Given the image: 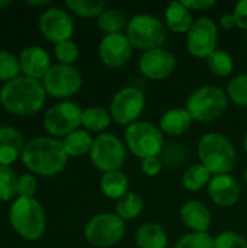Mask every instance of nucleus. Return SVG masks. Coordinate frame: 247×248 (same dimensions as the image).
I'll use <instances>...</instances> for the list:
<instances>
[{"label":"nucleus","instance_id":"1","mask_svg":"<svg viewBox=\"0 0 247 248\" xmlns=\"http://www.w3.org/2000/svg\"><path fill=\"white\" fill-rule=\"evenodd\" d=\"M63 142L54 137H35L23 147L20 160L32 173L51 177L60 174L68 163Z\"/></svg>","mask_w":247,"mask_h":248},{"label":"nucleus","instance_id":"2","mask_svg":"<svg viewBox=\"0 0 247 248\" xmlns=\"http://www.w3.org/2000/svg\"><path fill=\"white\" fill-rule=\"evenodd\" d=\"M47 92L39 80L19 76L4 83L0 89V103L4 110L17 116H29L39 112L45 103Z\"/></svg>","mask_w":247,"mask_h":248},{"label":"nucleus","instance_id":"3","mask_svg":"<svg viewBox=\"0 0 247 248\" xmlns=\"http://www.w3.org/2000/svg\"><path fill=\"white\" fill-rule=\"evenodd\" d=\"M198 157L213 176L230 174L236 166L237 153L231 141L218 132H207L198 142Z\"/></svg>","mask_w":247,"mask_h":248},{"label":"nucleus","instance_id":"4","mask_svg":"<svg viewBox=\"0 0 247 248\" xmlns=\"http://www.w3.org/2000/svg\"><path fill=\"white\" fill-rule=\"evenodd\" d=\"M12 228L28 241L39 240L47 228L45 212L35 198H16L9 209Z\"/></svg>","mask_w":247,"mask_h":248},{"label":"nucleus","instance_id":"5","mask_svg":"<svg viewBox=\"0 0 247 248\" xmlns=\"http://www.w3.org/2000/svg\"><path fill=\"white\" fill-rule=\"evenodd\" d=\"M125 36L132 48L143 52L162 48L167 39L166 25L156 16L141 13L132 16L125 28Z\"/></svg>","mask_w":247,"mask_h":248},{"label":"nucleus","instance_id":"6","mask_svg":"<svg viewBox=\"0 0 247 248\" xmlns=\"http://www.w3.org/2000/svg\"><path fill=\"white\" fill-rule=\"evenodd\" d=\"M124 142L131 154L144 160L148 157H160L165 148V135L154 124L138 121L125 128Z\"/></svg>","mask_w":247,"mask_h":248},{"label":"nucleus","instance_id":"7","mask_svg":"<svg viewBox=\"0 0 247 248\" xmlns=\"http://www.w3.org/2000/svg\"><path fill=\"white\" fill-rule=\"evenodd\" d=\"M229 106L227 93L217 86H202L191 93L185 109L194 121L213 122L223 116Z\"/></svg>","mask_w":247,"mask_h":248},{"label":"nucleus","instance_id":"8","mask_svg":"<svg viewBox=\"0 0 247 248\" xmlns=\"http://www.w3.org/2000/svg\"><path fill=\"white\" fill-rule=\"evenodd\" d=\"M125 235V221L116 214L102 212L89 219L84 227V238L98 248L115 247Z\"/></svg>","mask_w":247,"mask_h":248},{"label":"nucleus","instance_id":"9","mask_svg":"<svg viewBox=\"0 0 247 248\" xmlns=\"http://www.w3.org/2000/svg\"><path fill=\"white\" fill-rule=\"evenodd\" d=\"M89 155L93 166L102 173L118 171L125 163L127 145L116 135L103 132L95 137Z\"/></svg>","mask_w":247,"mask_h":248},{"label":"nucleus","instance_id":"10","mask_svg":"<svg viewBox=\"0 0 247 248\" xmlns=\"http://www.w3.org/2000/svg\"><path fill=\"white\" fill-rule=\"evenodd\" d=\"M144 109L146 96L140 89L134 86H127L118 90L109 105L112 121L122 126H130L138 122Z\"/></svg>","mask_w":247,"mask_h":248},{"label":"nucleus","instance_id":"11","mask_svg":"<svg viewBox=\"0 0 247 248\" xmlns=\"http://www.w3.org/2000/svg\"><path fill=\"white\" fill-rule=\"evenodd\" d=\"M83 110L74 102H60L51 106L44 116V128L52 137H67L82 126Z\"/></svg>","mask_w":247,"mask_h":248},{"label":"nucleus","instance_id":"12","mask_svg":"<svg viewBox=\"0 0 247 248\" xmlns=\"http://www.w3.org/2000/svg\"><path fill=\"white\" fill-rule=\"evenodd\" d=\"M218 45V26L207 16L194 20L189 32L186 33V49L195 58L207 60Z\"/></svg>","mask_w":247,"mask_h":248},{"label":"nucleus","instance_id":"13","mask_svg":"<svg viewBox=\"0 0 247 248\" xmlns=\"http://www.w3.org/2000/svg\"><path fill=\"white\" fill-rule=\"evenodd\" d=\"M47 94L55 99H67L74 96L83 84L82 74L73 65L57 64L49 68L42 80Z\"/></svg>","mask_w":247,"mask_h":248},{"label":"nucleus","instance_id":"14","mask_svg":"<svg viewBox=\"0 0 247 248\" xmlns=\"http://www.w3.org/2000/svg\"><path fill=\"white\" fill-rule=\"evenodd\" d=\"M39 31L49 42L60 44L71 39L74 32V22L68 12L64 9L49 7L39 17Z\"/></svg>","mask_w":247,"mask_h":248},{"label":"nucleus","instance_id":"15","mask_svg":"<svg viewBox=\"0 0 247 248\" xmlns=\"http://www.w3.org/2000/svg\"><path fill=\"white\" fill-rule=\"evenodd\" d=\"M176 57L165 48L143 52L138 60L140 73L148 80H165L176 70Z\"/></svg>","mask_w":247,"mask_h":248},{"label":"nucleus","instance_id":"16","mask_svg":"<svg viewBox=\"0 0 247 248\" xmlns=\"http://www.w3.org/2000/svg\"><path fill=\"white\" fill-rule=\"evenodd\" d=\"M132 54V45L125 33L105 35L99 44V58L109 68H121L130 60Z\"/></svg>","mask_w":247,"mask_h":248},{"label":"nucleus","instance_id":"17","mask_svg":"<svg viewBox=\"0 0 247 248\" xmlns=\"http://www.w3.org/2000/svg\"><path fill=\"white\" fill-rule=\"evenodd\" d=\"M210 199L223 208H230L236 205L240 199V185L231 174H218L213 176L211 182L207 186Z\"/></svg>","mask_w":247,"mask_h":248},{"label":"nucleus","instance_id":"18","mask_svg":"<svg viewBox=\"0 0 247 248\" xmlns=\"http://www.w3.org/2000/svg\"><path fill=\"white\" fill-rule=\"evenodd\" d=\"M19 64H20V71L23 73V76L35 78V80L41 77L44 78L45 74L52 67L49 54L47 52V49L38 45H31L22 49L19 54Z\"/></svg>","mask_w":247,"mask_h":248},{"label":"nucleus","instance_id":"19","mask_svg":"<svg viewBox=\"0 0 247 248\" xmlns=\"http://www.w3.org/2000/svg\"><path fill=\"white\" fill-rule=\"evenodd\" d=\"M181 219L192 232H208L213 222V215L207 205L192 199L182 205Z\"/></svg>","mask_w":247,"mask_h":248},{"label":"nucleus","instance_id":"20","mask_svg":"<svg viewBox=\"0 0 247 248\" xmlns=\"http://www.w3.org/2000/svg\"><path fill=\"white\" fill-rule=\"evenodd\" d=\"M23 135L12 126L0 128V166L10 167L23 151Z\"/></svg>","mask_w":247,"mask_h":248},{"label":"nucleus","instance_id":"21","mask_svg":"<svg viewBox=\"0 0 247 248\" xmlns=\"http://www.w3.org/2000/svg\"><path fill=\"white\" fill-rule=\"evenodd\" d=\"M194 119L185 108H173L165 112L159 121V128L163 135L179 137L189 131Z\"/></svg>","mask_w":247,"mask_h":248},{"label":"nucleus","instance_id":"22","mask_svg":"<svg viewBox=\"0 0 247 248\" xmlns=\"http://www.w3.org/2000/svg\"><path fill=\"white\" fill-rule=\"evenodd\" d=\"M135 246L137 248H167L169 235L160 224L146 222L135 231Z\"/></svg>","mask_w":247,"mask_h":248},{"label":"nucleus","instance_id":"23","mask_svg":"<svg viewBox=\"0 0 247 248\" xmlns=\"http://www.w3.org/2000/svg\"><path fill=\"white\" fill-rule=\"evenodd\" d=\"M194 23L191 10L182 1H173L166 7L165 25L176 33H188Z\"/></svg>","mask_w":247,"mask_h":248},{"label":"nucleus","instance_id":"24","mask_svg":"<svg viewBox=\"0 0 247 248\" xmlns=\"http://www.w3.org/2000/svg\"><path fill=\"white\" fill-rule=\"evenodd\" d=\"M100 190L102 193L109 198V199H121L122 196H125L130 190V180L128 177L121 171H109V173H103L100 177Z\"/></svg>","mask_w":247,"mask_h":248},{"label":"nucleus","instance_id":"25","mask_svg":"<svg viewBox=\"0 0 247 248\" xmlns=\"http://www.w3.org/2000/svg\"><path fill=\"white\" fill-rule=\"evenodd\" d=\"M93 140L95 138L86 129H77L64 137L61 142L68 157H83L86 154H90Z\"/></svg>","mask_w":247,"mask_h":248},{"label":"nucleus","instance_id":"26","mask_svg":"<svg viewBox=\"0 0 247 248\" xmlns=\"http://www.w3.org/2000/svg\"><path fill=\"white\" fill-rule=\"evenodd\" d=\"M111 121V112L102 106H90L83 110L82 125L87 132H96L98 135L103 134L109 128Z\"/></svg>","mask_w":247,"mask_h":248},{"label":"nucleus","instance_id":"27","mask_svg":"<svg viewBox=\"0 0 247 248\" xmlns=\"http://www.w3.org/2000/svg\"><path fill=\"white\" fill-rule=\"evenodd\" d=\"M213 174L211 171L201 163L191 164L182 174V186L188 192H199L207 189L208 183L211 182Z\"/></svg>","mask_w":247,"mask_h":248},{"label":"nucleus","instance_id":"28","mask_svg":"<svg viewBox=\"0 0 247 248\" xmlns=\"http://www.w3.org/2000/svg\"><path fill=\"white\" fill-rule=\"evenodd\" d=\"M143 209H144V201L135 192H128L125 196L118 199L115 205V214L122 221H131L138 218Z\"/></svg>","mask_w":247,"mask_h":248},{"label":"nucleus","instance_id":"29","mask_svg":"<svg viewBox=\"0 0 247 248\" xmlns=\"http://www.w3.org/2000/svg\"><path fill=\"white\" fill-rule=\"evenodd\" d=\"M127 19L124 13L118 9L114 7H106L102 15L98 17V28L105 33V35H114V33H121L122 29L127 28Z\"/></svg>","mask_w":247,"mask_h":248},{"label":"nucleus","instance_id":"30","mask_svg":"<svg viewBox=\"0 0 247 248\" xmlns=\"http://www.w3.org/2000/svg\"><path fill=\"white\" fill-rule=\"evenodd\" d=\"M205 61L208 70L218 77H227L234 70V60L224 49H215Z\"/></svg>","mask_w":247,"mask_h":248},{"label":"nucleus","instance_id":"31","mask_svg":"<svg viewBox=\"0 0 247 248\" xmlns=\"http://www.w3.org/2000/svg\"><path fill=\"white\" fill-rule=\"evenodd\" d=\"M66 6L77 16L92 19L99 17L106 9L103 0H66Z\"/></svg>","mask_w":247,"mask_h":248},{"label":"nucleus","instance_id":"32","mask_svg":"<svg viewBox=\"0 0 247 248\" xmlns=\"http://www.w3.org/2000/svg\"><path fill=\"white\" fill-rule=\"evenodd\" d=\"M227 97L239 108H247V73L234 76L226 89Z\"/></svg>","mask_w":247,"mask_h":248},{"label":"nucleus","instance_id":"33","mask_svg":"<svg viewBox=\"0 0 247 248\" xmlns=\"http://www.w3.org/2000/svg\"><path fill=\"white\" fill-rule=\"evenodd\" d=\"M17 176L12 167L0 166V201H15L17 195Z\"/></svg>","mask_w":247,"mask_h":248},{"label":"nucleus","instance_id":"34","mask_svg":"<svg viewBox=\"0 0 247 248\" xmlns=\"http://www.w3.org/2000/svg\"><path fill=\"white\" fill-rule=\"evenodd\" d=\"M20 64L19 58L7 51H0V81L9 83L19 77Z\"/></svg>","mask_w":247,"mask_h":248},{"label":"nucleus","instance_id":"35","mask_svg":"<svg viewBox=\"0 0 247 248\" xmlns=\"http://www.w3.org/2000/svg\"><path fill=\"white\" fill-rule=\"evenodd\" d=\"M173 248H214V237L208 232H191L179 238Z\"/></svg>","mask_w":247,"mask_h":248},{"label":"nucleus","instance_id":"36","mask_svg":"<svg viewBox=\"0 0 247 248\" xmlns=\"http://www.w3.org/2000/svg\"><path fill=\"white\" fill-rule=\"evenodd\" d=\"M54 55L60 61V64L71 65L79 58V46L71 39L70 41L60 42V44H55V46H54Z\"/></svg>","mask_w":247,"mask_h":248},{"label":"nucleus","instance_id":"37","mask_svg":"<svg viewBox=\"0 0 247 248\" xmlns=\"http://www.w3.org/2000/svg\"><path fill=\"white\" fill-rule=\"evenodd\" d=\"M214 248H247V240L236 231H223L214 238Z\"/></svg>","mask_w":247,"mask_h":248},{"label":"nucleus","instance_id":"38","mask_svg":"<svg viewBox=\"0 0 247 248\" xmlns=\"http://www.w3.org/2000/svg\"><path fill=\"white\" fill-rule=\"evenodd\" d=\"M160 158H162L163 164H166V166H170V167L181 166L186 160V148L179 144L165 145V148L160 154Z\"/></svg>","mask_w":247,"mask_h":248},{"label":"nucleus","instance_id":"39","mask_svg":"<svg viewBox=\"0 0 247 248\" xmlns=\"http://www.w3.org/2000/svg\"><path fill=\"white\" fill-rule=\"evenodd\" d=\"M36 179L32 174H22L17 179V195L20 198H33V195L36 193Z\"/></svg>","mask_w":247,"mask_h":248},{"label":"nucleus","instance_id":"40","mask_svg":"<svg viewBox=\"0 0 247 248\" xmlns=\"http://www.w3.org/2000/svg\"><path fill=\"white\" fill-rule=\"evenodd\" d=\"M163 166L165 164H163V161H162L160 157H148V158H144V160H141V164H140L143 174L147 176V177H156V176H159L162 173V170H163Z\"/></svg>","mask_w":247,"mask_h":248},{"label":"nucleus","instance_id":"41","mask_svg":"<svg viewBox=\"0 0 247 248\" xmlns=\"http://www.w3.org/2000/svg\"><path fill=\"white\" fill-rule=\"evenodd\" d=\"M234 17H236V25L240 29L247 31V0H242L236 4L234 10Z\"/></svg>","mask_w":247,"mask_h":248},{"label":"nucleus","instance_id":"42","mask_svg":"<svg viewBox=\"0 0 247 248\" xmlns=\"http://www.w3.org/2000/svg\"><path fill=\"white\" fill-rule=\"evenodd\" d=\"M182 3L192 12V10H207L215 6L214 0H182Z\"/></svg>","mask_w":247,"mask_h":248},{"label":"nucleus","instance_id":"43","mask_svg":"<svg viewBox=\"0 0 247 248\" xmlns=\"http://www.w3.org/2000/svg\"><path fill=\"white\" fill-rule=\"evenodd\" d=\"M220 26L224 28V29H231L236 25V17H234V13L233 12H227V13H223L220 16Z\"/></svg>","mask_w":247,"mask_h":248},{"label":"nucleus","instance_id":"44","mask_svg":"<svg viewBox=\"0 0 247 248\" xmlns=\"http://www.w3.org/2000/svg\"><path fill=\"white\" fill-rule=\"evenodd\" d=\"M29 6H44V4H48V0H39V1H28Z\"/></svg>","mask_w":247,"mask_h":248},{"label":"nucleus","instance_id":"45","mask_svg":"<svg viewBox=\"0 0 247 248\" xmlns=\"http://www.w3.org/2000/svg\"><path fill=\"white\" fill-rule=\"evenodd\" d=\"M10 4V1H7V0H0V7H6V6H9Z\"/></svg>","mask_w":247,"mask_h":248},{"label":"nucleus","instance_id":"46","mask_svg":"<svg viewBox=\"0 0 247 248\" xmlns=\"http://www.w3.org/2000/svg\"><path fill=\"white\" fill-rule=\"evenodd\" d=\"M243 148H245V151L247 153V132L246 135H245V140H243Z\"/></svg>","mask_w":247,"mask_h":248},{"label":"nucleus","instance_id":"47","mask_svg":"<svg viewBox=\"0 0 247 248\" xmlns=\"http://www.w3.org/2000/svg\"><path fill=\"white\" fill-rule=\"evenodd\" d=\"M243 174H245V182L247 183V166H246V169H245V173H243Z\"/></svg>","mask_w":247,"mask_h":248},{"label":"nucleus","instance_id":"48","mask_svg":"<svg viewBox=\"0 0 247 248\" xmlns=\"http://www.w3.org/2000/svg\"><path fill=\"white\" fill-rule=\"evenodd\" d=\"M246 44H247V36H246Z\"/></svg>","mask_w":247,"mask_h":248}]
</instances>
